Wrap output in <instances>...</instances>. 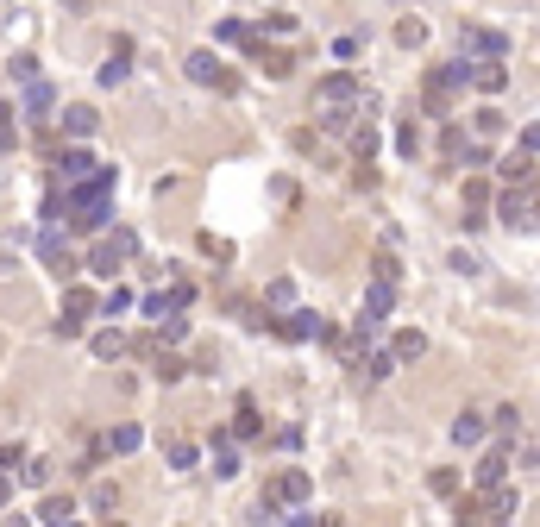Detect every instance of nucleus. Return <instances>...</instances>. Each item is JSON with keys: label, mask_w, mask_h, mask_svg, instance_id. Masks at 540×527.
Instances as JSON below:
<instances>
[{"label": "nucleus", "mask_w": 540, "mask_h": 527, "mask_svg": "<svg viewBox=\"0 0 540 527\" xmlns=\"http://www.w3.org/2000/svg\"><path fill=\"white\" fill-rule=\"evenodd\" d=\"M214 32H220L227 44H245V50H251V38H258V26H245V19H220Z\"/></svg>", "instance_id": "32"}, {"label": "nucleus", "mask_w": 540, "mask_h": 527, "mask_svg": "<svg viewBox=\"0 0 540 527\" xmlns=\"http://www.w3.org/2000/svg\"><path fill=\"white\" fill-rule=\"evenodd\" d=\"M182 333H189V320H182V314H158V333H151V340L164 346V340H182Z\"/></svg>", "instance_id": "36"}, {"label": "nucleus", "mask_w": 540, "mask_h": 527, "mask_svg": "<svg viewBox=\"0 0 540 527\" xmlns=\"http://www.w3.org/2000/svg\"><path fill=\"white\" fill-rule=\"evenodd\" d=\"M239 471V452H233V433L214 427V477H233Z\"/></svg>", "instance_id": "19"}, {"label": "nucleus", "mask_w": 540, "mask_h": 527, "mask_svg": "<svg viewBox=\"0 0 540 527\" xmlns=\"http://www.w3.org/2000/svg\"><path fill=\"white\" fill-rule=\"evenodd\" d=\"M126 308H132V289H107L101 295V314H126Z\"/></svg>", "instance_id": "44"}, {"label": "nucleus", "mask_w": 540, "mask_h": 527, "mask_svg": "<svg viewBox=\"0 0 540 527\" xmlns=\"http://www.w3.org/2000/svg\"><path fill=\"white\" fill-rule=\"evenodd\" d=\"M270 333L289 340V346H308V340H327V320H320L314 308H289L283 320H270Z\"/></svg>", "instance_id": "5"}, {"label": "nucleus", "mask_w": 540, "mask_h": 527, "mask_svg": "<svg viewBox=\"0 0 540 527\" xmlns=\"http://www.w3.org/2000/svg\"><path fill=\"white\" fill-rule=\"evenodd\" d=\"M289 302H296V283H270L264 289V308H289Z\"/></svg>", "instance_id": "43"}, {"label": "nucleus", "mask_w": 540, "mask_h": 527, "mask_svg": "<svg viewBox=\"0 0 540 527\" xmlns=\"http://www.w3.org/2000/svg\"><path fill=\"white\" fill-rule=\"evenodd\" d=\"M459 50L465 57H509V32H490V26H465V38H459Z\"/></svg>", "instance_id": "7"}, {"label": "nucleus", "mask_w": 540, "mask_h": 527, "mask_svg": "<svg viewBox=\"0 0 540 527\" xmlns=\"http://www.w3.org/2000/svg\"><path fill=\"white\" fill-rule=\"evenodd\" d=\"M201 257H214V264H233V245L214 239V233H201Z\"/></svg>", "instance_id": "38"}, {"label": "nucleus", "mask_w": 540, "mask_h": 527, "mask_svg": "<svg viewBox=\"0 0 540 527\" xmlns=\"http://www.w3.org/2000/svg\"><path fill=\"white\" fill-rule=\"evenodd\" d=\"M126 76H132V38H113V50L101 63V88H120Z\"/></svg>", "instance_id": "13"}, {"label": "nucleus", "mask_w": 540, "mask_h": 527, "mask_svg": "<svg viewBox=\"0 0 540 527\" xmlns=\"http://www.w3.org/2000/svg\"><path fill=\"white\" fill-rule=\"evenodd\" d=\"M396 151H402V157H421V126H415V119L396 126Z\"/></svg>", "instance_id": "31"}, {"label": "nucleus", "mask_w": 540, "mask_h": 527, "mask_svg": "<svg viewBox=\"0 0 540 527\" xmlns=\"http://www.w3.org/2000/svg\"><path fill=\"white\" fill-rule=\"evenodd\" d=\"M484 202H490V188L471 176V182H465V214H484Z\"/></svg>", "instance_id": "39"}, {"label": "nucleus", "mask_w": 540, "mask_h": 527, "mask_svg": "<svg viewBox=\"0 0 540 527\" xmlns=\"http://www.w3.org/2000/svg\"><path fill=\"white\" fill-rule=\"evenodd\" d=\"M452 439H459V446H478V439H484V415H471V409H465V415L452 421Z\"/></svg>", "instance_id": "29"}, {"label": "nucleus", "mask_w": 540, "mask_h": 527, "mask_svg": "<svg viewBox=\"0 0 540 527\" xmlns=\"http://www.w3.org/2000/svg\"><path fill=\"white\" fill-rule=\"evenodd\" d=\"M314 113H320L327 132H346L352 119H365V88H359V76H352V70L320 76V82H314Z\"/></svg>", "instance_id": "1"}, {"label": "nucleus", "mask_w": 540, "mask_h": 527, "mask_svg": "<svg viewBox=\"0 0 540 527\" xmlns=\"http://www.w3.org/2000/svg\"><path fill=\"white\" fill-rule=\"evenodd\" d=\"M346 132H352V157H359V164H371V157H377V126H371V119H365V126L352 119Z\"/></svg>", "instance_id": "24"}, {"label": "nucleus", "mask_w": 540, "mask_h": 527, "mask_svg": "<svg viewBox=\"0 0 540 527\" xmlns=\"http://www.w3.org/2000/svg\"><path fill=\"white\" fill-rule=\"evenodd\" d=\"M251 57H258V70H264V76H289V70H296L289 50H264V32L251 38Z\"/></svg>", "instance_id": "17"}, {"label": "nucleus", "mask_w": 540, "mask_h": 527, "mask_svg": "<svg viewBox=\"0 0 540 527\" xmlns=\"http://www.w3.org/2000/svg\"><path fill=\"white\" fill-rule=\"evenodd\" d=\"M497 433H503V439H515V433H521V409H515V402H509V409H497Z\"/></svg>", "instance_id": "40"}, {"label": "nucleus", "mask_w": 540, "mask_h": 527, "mask_svg": "<svg viewBox=\"0 0 540 527\" xmlns=\"http://www.w3.org/2000/svg\"><path fill=\"white\" fill-rule=\"evenodd\" d=\"M452 95H459V88H446L440 76H428V95H421V107H428L434 119H446V113H452Z\"/></svg>", "instance_id": "23"}, {"label": "nucleus", "mask_w": 540, "mask_h": 527, "mask_svg": "<svg viewBox=\"0 0 540 527\" xmlns=\"http://www.w3.org/2000/svg\"><path fill=\"white\" fill-rule=\"evenodd\" d=\"M95 126H101L95 107H63V132H70V139H95Z\"/></svg>", "instance_id": "18"}, {"label": "nucleus", "mask_w": 540, "mask_h": 527, "mask_svg": "<svg viewBox=\"0 0 540 527\" xmlns=\"http://www.w3.org/2000/svg\"><path fill=\"white\" fill-rule=\"evenodd\" d=\"M314 496V477L308 471H277L264 484V496H258V515H283V508H302Z\"/></svg>", "instance_id": "2"}, {"label": "nucleus", "mask_w": 540, "mask_h": 527, "mask_svg": "<svg viewBox=\"0 0 540 527\" xmlns=\"http://www.w3.org/2000/svg\"><path fill=\"white\" fill-rule=\"evenodd\" d=\"M471 88L497 101V95L509 88V70H503V57H484V63H471Z\"/></svg>", "instance_id": "11"}, {"label": "nucleus", "mask_w": 540, "mask_h": 527, "mask_svg": "<svg viewBox=\"0 0 540 527\" xmlns=\"http://www.w3.org/2000/svg\"><path fill=\"white\" fill-rule=\"evenodd\" d=\"M359 370H365V383H383V377H396V352H365Z\"/></svg>", "instance_id": "27"}, {"label": "nucleus", "mask_w": 540, "mask_h": 527, "mask_svg": "<svg viewBox=\"0 0 540 527\" xmlns=\"http://www.w3.org/2000/svg\"><path fill=\"white\" fill-rule=\"evenodd\" d=\"M471 139H478V145L503 139V113H497V107H478V113H471Z\"/></svg>", "instance_id": "21"}, {"label": "nucleus", "mask_w": 540, "mask_h": 527, "mask_svg": "<svg viewBox=\"0 0 540 527\" xmlns=\"http://www.w3.org/2000/svg\"><path fill=\"white\" fill-rule=\"evenodd\" d=\"M189 302H195V289H189V283H170V295H151L145 314H151V320H158V314H189Z\"/></svg>", "instance_id": "15"}, {"label": "nucleus", "mask_w": 540, "mask_h": 527, "mask_svg": "<svg viewBox=\"0 0 540 527\" xmlns=\"http://www.w3.org/2000/svg\"><path fill=\"white\" fill-rule=\"evenodd\" d=\"M396 308V283H383V277H371V289H365V308H359V326H383V314Z\"/></svg>", "instance_id": "8"}, {"label": "nucleus", "mask_w": 540, "mask_h": 527, "mask_svg": "<svg viewBox=\"0 0 540 527\" xmlns=\"http://www.w3.org/2000/svg\"><path fill=\"white\" fill-rule=\"evenodd\" d=\"M170 465H176V471L195 465V446H189V439H170Z\"/></svg>", "instance_id": "45"}, {"label": "nucleus", "mask_w": 540, "mask_h": 527, "mask_svg": "<svg viewBox=\"0 0 540 527\" xmlns=\"http://www.w3.org/2000/svg\"><path fill=\"white\" fill-rule=\"evenodd\" d=\"M327 340H333V352H340V364H346V370H359V358L371 352V326H359V320H352V333H333V326H327Z\"/></svg>", "instance_id": "10"}, {"label": "nucleus", "mask_w": 540, "mask_h": 527, "mask_svg": "<svg viewBox=\"0 0 540 527\" xmlns=\"http://www.w3.org/2000/svg\"><path fill=\"white\" fill-rule=\"evenodd\" d=\"M264 26H270V32H277V38H289V32H296V13H270Z\"/></svg>", "instance_id": "48"}, {"label": "nucleus", "mask_w": 540, "mask_h": 527, "mask_svg": "<svg viewBox=\"0 0 540 527\" xmlns=\"http://www.w3.org/2000/svg\"><path fill=\"white\" fill-rule=\"evenodd\" d=\"M182 76H189L195 88H220V95H233V88H239V76L227 70L214 50H189V57H182Z\"/></svg>", "instance_id": "4"}, {"label": "nucleus", "mask_w": 540, "mask_h": 527, "mask_svg": "<svg viewBox=\"0 0 540 527\" xmlns=\"http://www.w3.org/2000/svg\"><path fill=\"white\" fill-rule=\"evenodd\" d=\"M57 107V88L50 82H26V113H50Z\"/></svg>", "instance_id": "30"}, {"label": "nucleus", "mask_w": 540, "mask_h": 527, "mask_svg": "<svg viewBox=\"0 0 540 527\" xmlns=\"http://www.w3.org/2000/svg\"><path fill=\"white\" fill-rule=\"evenodd\" d=\"M503 176H509V182H534V151H515V157H503Z\"/></svg>", "instance_id": "33"}, {"label": "nucleus", "mask_w": 540, "mask_h": 527, "mask_svg": "<svg viewBox=\"0 0 540 527\" xmlns=\"http://www.w3.org/2000/svg\"><path fill=\"white\" fill-rule=\"evenodd\" d=\"M19 465H26V446H7V452H0V471H7V477H19Z\"/></svg>", "instance_id": "46"}, {"label": "nucleus", "mask_w": 540, "mask_h": 527, "mask_svg": "<svg viewBox=\"0 0 540 527\" xmlns=\"http://www.w3.org/2000/svg\"><path fill=\"white\" fill-rule=\"evenodd\" d=\"M7 70H13V82H38V57H26V50H19Z\"/></svg>", "instance_id": "41"}, {"label": "nucleus", "mask_w": 540, "mask_h": 527, "mask_svg": "<svg viewBox=\"0 0 540 527\" xmlns=\"http://www.w3.org/2000/svg\"><path fill=\"white\" fill-rule=\"evenodd\" d=\"M371 277H383V283H402V264H396V251H377V257H371Z\"/></svg>", "instance_id": "35"}, {"label": "nucleus", "mask_w": 540, "mask_h": 527, "mask_svg": "<svg viewBox=\"0 0 540 527\" xmlns=\"http://www.w3.org/2000/svg\"><path fill=\"white\" fill-rule=\"evenodd\" d=\"M227 433H233V439H258V433H264V415H258L251 402H239V415H233V427H227Z\"/></svg>", "instance_id": "28"}, {"label": "nucleus", "mask_w": 540, "mask_h": 527, "mask_svg": "<svg viewBox=\"0 0 540 527\" xmlns=\"http://www.w3.org/2000/svg\"><path fill=\"white\" fill-rule=\"evenodd\" d=\"M38 521H50V527L76 521V496H44V502H38Z\"/></svg>", "instance_id": "25"}, {"label": "nucleus", "mask_w": 540, "mask_h": 527, "mask_svg": "<svg viewBox=\"0 0 540 527\" xmlns=\"http://www.w3.org/2000/svg\"><path fill=\"white\" fill-rule=\"evenodd\" d=\"M95 170H101V164H95L89 151H63V157H57V188H76V182H89Z\"/></svg>", "instance_id": "12"}, {"label": "nucleus", "mask_w": 540, "mask_h": 527, "mask_svg": "<svg viewBox=\"0 0 540 527\" xmlns=\"http://www.w3.org/2000/svg\"><path fill=\"white\" fill-rule=\"evenodd\" d=\"M95 308H101V295L82 289V283H70V289H63V314H57V320H89Z\"/></svg>", "instance_id": "14"}, {"label": "nucleus", "mask_w": 540, "mask_h": 527, "mask_svg": "<svg viewBox=\"0 0 540 527\" xmlns=\"http://www.w3.org/2000/svg\"><path fill=\"white\" fill-rule=\"evenodd\" d=\"M390 352H396V364H415V358L428 352V340L415 333V326H402V333H396V346H390Z\"/></svg>", "instance_id": "26"}, {"label": "nucleus", "mask_w": 540, "mask_h": 527, "mask_svg": "<svg viewBox=\"0 0 540 527\" xmlns=\"http://www.w3.org/2000/svg\"><path fill=\"white\" fill-rule=\"evenodd\" d=\"M497 220L515 226V233H534V182H515L503 202H497Z\"/></svg>", "instance_id": "6"}, {"label": "nucleus", "mask_w": 540, "mask_h": 527, "mask_svg": "<svg viewBox=\"0 0 540 527\" xmlns=\"http://www.w3.org/2000/svg\"><path fill=\"white\" fill-rule=\"evenodd\" d=\"M126 352H132V340L120 333V326H107V333H95V358H101V364H113V358H126Z\"/></svg>", "instance_id": "22"}, {"label": "nucleus", "mask_w": 540, "mask_h": 527, "mask_svg": "<svg viewBox=\"0 0 540 527\" xmlns=\"http://www.w3.org/2000/svg\"><path fill=\"white\" fill-rule=\"evenodd\" d=\"M132 251H139V233H132V226H113L107 239H95L89 271H95V277H113V271H126V264H132Z\"/></svg>", "instance_id": "3"}, {"label": "nucleus", "mask_w": 540, "mask_h": 527, "mask_svg": "<svg viewBox=\"0 0 540 527\" xmlns=\"http://www.w3.org/2000/svg\"><path fill=\"white\" fill-rule=\"evenodd\" d=\"M421 38H428V26H421V19H402V26H396V44H409V50H415Z\"/></svg>", "instance_id": "42"}, {"label": "nucleus", "mask_w": 540, "mask_h": 527, "mask_svg": "<svg viewBox=\"0 0 540 527\" xmlns=\"http://www.w3.org/2000/svg\"><path fill=\"white\" fill-rule=\"evenodd\" d=\"M490 484H509V452L503 446L484 452V465H478V490H490Z\"/></svg>", "instance_id": "20"}, {"label": "nucleus", "mask_w": 540, "mask_h": 527, "mask_svg": "<svg viewBox=\"0 0 540 527\" xmlns=\"http://www.w3.org/2000/svg\"><path fill=\"white\" fill-rule=\"evenodd\" d=\"M139 439H145L139 427L120 421V427H107V433H101V446H95V452H113V458H120V452H139Z\"/></svg>", "instance_id": "16"}, {"label": "nucleus", "mask_w": 540, "mask_h": 527, "mask_svg": "<svg viewBox=\"0 0 540 527\" xmlns=\"http://www.w3.org/2000/svg\"><path fill=\"white\" fill-rule=\"evenodd\" d=\"M38 257L50 264V271H57L63 283L76 277V257H70V245H63V233H57V226H44V233H38Z\"/></svg>", "instance_id": "9"}, {"label": "nucleus", "mask_w": 540, "mask_h": 527, "mask_svg": "<svg viewBox=\"0 0 540 527\" xmlns=\"http://www.w3.org/2000/svg\"><path fill=\"white\" fill-rule=\"evenodd\" d=\"M113 502H120V490H113V484H95V508L113 515Z\"/></svg>", "instance_id": "47"}, {"label": "nucleus", "mask_w": 540, "mask_h": 527, "mask_svg": "<svg viewBox=\"0 0 540 527\" xmlns=\"http://www.w3.org/2000/svg\"><path fill=\"white\" fill-rule=\"evenodd\" d=\"M151 358H158V377H164V383H176V377H189V364H182L176 352H151Z\"/></svg>", "instance_id": "37"}, {"label": "nucleus", "mask_w": 540, "mask_h": 527, "mask_svg": "<svg viewBox=\"0 0 540 527\" xmlns=\"http://www.w3.org/2000/svg\"><path fill=\"white\" fill-rule=\"evenodd\" d=\"M13 145H19V113L0 101V151H13Z\"/></svg>", "instance_id": "34"}]
</instances>
